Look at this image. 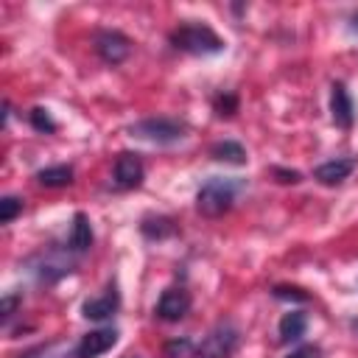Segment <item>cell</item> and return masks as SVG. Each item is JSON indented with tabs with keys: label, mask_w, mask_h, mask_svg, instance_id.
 Masks as SVG:
<instances>
[{
	"label": "cell",
	"mask_w": 358,
	"mask_h": 358,
	"mask_svg": "<svg viewBox=\"0 0 358 358\" xmlns=\"http://www.w3.org/2000/svg\"><path fill=\"white\" fill-rule=\"evenodd\" d=\"M129 134L154 145H173L182 143L187 137V123L179 117H168V115H154V117H143L134 120L129 126Z\"/></svg>",
	"instance_id": "277c9868"
},
{
	"label": "cell",
	"mask_w": 358,
	"mask_h": 358,
	"mask_svg": "<svg viewBox=\"0 0 358 358\" xmlns=\"http://www.w3.org/2000/svg\"><path fill=\"white\" fill-rule=\"evenodd\" d=\"M277 299H291V302H308V294L302 288H294V285H277L271 291Z\"/></svg>",
	"instance_id": "cb8c5ba5"
},
{
	"label": "cell",
	"mask_w": 358,
	"mask_h": 358,
	"mask_svg": "<svg viewBox=\"0 0 358 358\" xmlns=\"http://www.w3.org/2000/svg\"><path fill=\"white\" fill-rule=\"evenodd\" d=\"M350 324H352V330H358V319H352V322H350Z\"/></svg>",
	"instance_id": "83f0119b"
},
{
	"label": "cell",
	"mask_w": 358,
	"mask_h": 358,
	"mask_svg": "<svg viewBox=\"0 0 358 358\" xmlns=\"http://www.w3.org/2000/svg\"><path fill=\"white\" fill-rule=\"evenodd\" d=\"M123 358H140V355H123Z\"/></svg>",
	"instance_id": "f1b7e54d"
},
{
	"label": "cell",
	"mask_w": 358,
	"mask_h": 358,
	"mask_svg": "<svg viewBox=\"0 0 358 358\" xmlns=\"http://www.w3.org/2000/svg\"><path fill=\"white\" fill-rule=\"evenodd\" d=\"M20 308H22V294H20V291H8V294L0 299V319H3V324H8Z\"/></svg>",
	"instance_id": "603a6c76"
},
{
	"label": "cell",
	"mask_w": 358,
	"mask_h": 358,
	"mask_svg": "<svg viewBox=\"0 0 358 358\" xmlns=\"http://www.w3.org/2000/svg\"><path fill=\"white\" fill-rule=\"evenodd\" d=\"M210 157L224 165H246V148L238 140H218L210 145Z\"/></svg>",
	"instance_id": "e0dca14e"
},
{
	"label": "cell",
	"mask_w": 358,
	"mask_h": 358,
	"mask_svg": "<svg viewBox=\"0 0 358 358\" xmlns=\"http://www.w3.org/2000/svg\"><path fill=\"white\" fill-rule=\"evenodd\" d=\"M73 347L76 344L70 338H50V341H42V344L28 347L17 358H73Z\"/></svg>",
	"instance_id": "2e32d148"
},
{
	"label": "cell",
	"mask_w": 358,
	"mask_h": 358,
	"mask_svg": "<svg viewBox=\"0 0 358 358\" xmlns=\"http://www.w3.org/2000/svg\"><path fill=\"white\" fill-rule=\"evenodd\" d=\"M193 355H196V344H193V338H187V336L171 338V341H165V347H162V358H193Z\"/></svg>",
	"instance_id": "ffe728a7"
},
{
	"label": "cell",
	"mask_w": 358,
	"mask_h": 358,
	"mask_svg": "<svg viewBox=\"0 0 358 358\" xmlns=\"http://www.w3.org/2000/svg\"><path fill=\"white\" fill-rule=\"evenodd\" d=\"M117 327H95L90 333H84L76 347H73V358H98L103 352H109L117 344Z\"/></svg>",
	"instance_id": "30bf717a"
},
{
	"label": "cell",
	"mask_w": 358,
	"mask_h": 358,
	"mask_svg": "<svg viewBox=\"0 0 358 358\" xmlns=\"http://www.w3.org/2000/svg\"><path fill=\"white\" fill-rule=\"evenodd\" d=\"M238 347H241V330L232 322H218L196 344L193 358H232Z\"/></svg>",
	"instance_id": "5b68a950"
},
{
	"label": "cell",
	"mask_w": 358,
	"mask_h": 358,
	"mask_svg": "<svg viewBox=\"0 0 358 358\" xmlns=\"http://www.w3.org/2000/svg\"><path fill=\"white\" fill-rule=\"evenodd\" d=\"M271 176L280 185H299L302 182V173L299 171H288V168H271Z\"/></svg>",
	"instance_id": "d4e9b609"
},
{
	"label": "cell",
	"mask_w": 358,
	"mask_h": 358,
	"mask_svg": "<svg viewBox=\"0 0 358 358\" xmlns=\"http://www.w3.org/2000/svg\"><path fill=\"white\" fill-rule=\"evenodd\" d=\"M285 358H324L319 344H299L296 350H291Z\"/></svg>",
	"instance_id": "484cf974"
},
{
	"label": "cell",
	"mask_w": 358,
	"mask_h": 358,
	"mask_svg": "<svg viewBox=\"0 0 358 358\" xmlns=\"http://www.w3.org/2000/svg\"><path fill=\"white\" fill-rule=\"evenodd\" d=\"M25 271L39 282V285H56L59 280L70 277L76 271V255L64 246H56V243H48L42 246L39 252H34L28 260H25Z\"/></svg>",
	"instance_id": "6da1fadb"
},
{
	"label": "cell",
	"mask_w": 358,
	"mask_h": 358,
	"mask_svg": "<svg viewBox=\"0 0 358 358\" xmlns=\"http://www.w3.org/2000/svg\"><path fill=\"white\" fill-rule=\"evenodd\" d=\"M213 109H215L218 117H232V115L238 112V95H232V92H218V95L213 98Z\"/></svg>",
	"instance_id": "7402d4cb"
},
{
	"label": "cell",
	"mask_w": 358,
	"mask_h": 358,
	"mask_svg": "<svg viewBox=\"0 0 358 358\" xmlns=\"http://www.w3.org/2000/svg\"><path fill=\"white\" fill-rule=\"evenodd\" d=\"M140 235L145 241H165L171 235H176V224L171 215H162V213H148L140 218Z\"/></svg>",
	"instance_id": "5bb4252c"
},
{
	"label": "cell",
	"mask_w": 358,
	"mask_h": 358,
	"mask_svg": "<svg viewBox=\"0 0 358 358\" xmlns=\"http://www.w3.org/2000/svg\"><path fill=\"white\" fill-rule=\"evenodd\" d=\"M145 179L143 157L134 151H120L112 165V187L115 190H137Z\"/></svg>",
	"instance_id": "52a82bcc"
},
{
	"label": "cell",
	"mask_w": 358,
	"mask_h": 358,
	"mask_svg": "<svg viewBox=\"0 0 358 358\" xmlns=\"http://www.w3.org/2000/svg\"><path fill=\"white\" fill-rule=\"evenodd\" d=\"M28 123H31V129L39 131V134H53V131L59 129V123L53 120V115H50L45 106H34V109L28 112Z\"/></svg>",
	"instance_id": "d6986e66"
},
{
	"label": "cell",
	"mask_w": 358,
	"mask_h": 358,
	"mask_svg": "<svg viewBox=\"0 0 358 358\" xmlns=\"http://www.w3.org/2000/svg\"><path fill=\"white\" fill-rule=\"evenodd\" d=\"M355 165H358L355 157H336V159H327V162L316 165L313 168V179L319 185H324V187H336L344 179H350V173L355 171Z\"/></svg>",
	"instance_id": "7c38bea8"
},
{
	"label": "cell",
	"mask_w": 358,
	"mask_h": 358,
	"mask_svg": "<svg viewBox=\"0 0 358 358\" xmlns=\"http://www.w3.org/2000/svg\"><path fill=\"white\" fill-rule=\"evenodd\" d=\"M347 28H350L352 34H358V11H352V14H350V25H347Z\"/></svg>",
	"instance_id": "4316f807"
},
{
	"label": "cell",
	"mask_w": 358,
	"mask_h": 358,
	"mask_svg": "<svg viewBox=\"0 0 358 358\" xmlns=\"http://www.w3.org/2000/svg\"><path fill=\"white\" fill-rule=\"evenodd\" d=\"M168 42L173 50L187 56H215L227 48V42L204 22H182L168 34Z\"/></svg>",
	"instance_id": "7a4b0ae2"
},
{
	"label": "cell",
	"mask_w": 358,
	"mask_h": 358,
	"mask_svg": "<svg viewBox=\"0 0 358 358\" xmlns=\"http://www.w3.org/2000/svg\"><path fill=\"white\" fill-rule=\"evenodd\" d=\"M92 48H95L98 59L109 67H117L131 56V39L115 28H98L92 34Z\"/></svg>",
	"instance_id": "8992f818"
},
{
	"label": "cell",
	"mask_w": 358,
	"mask_h": 358,
	"mask_svg": "<svg viewBox=\"0 0 358 358\" xmlns=\"http://www.w3.org/2000/svg\"><path fill=\"white\" fill-rule=\"evenodd\" d=\"M190 305H193V299H190V291H187V288H182V285H168V288L159 294V299H157V305H154V313H157V319H162V322H182V319L190 313Z\"/></svg>",
	"instance_id": "9c48e42d"
},
{
	"label": "cell",
	"mask_w": 358,
	"mask_h": 358,
	"mask_svg": "<svg viewBox=\"0 0 358 358\" xmlns=\"http://www.w3.org/2000/svg\"><path fill=\"white\" fill-rule=\"evenodd\" d=\"M117 310H120V291H117L115 282H109L98 296H90V299L81 302V316L87 322H95V324L109 322Z\"/></svg>",
	"instance_id": "ba28073f"
},
{
	"label": "cell",
	"mask_w": 358,
	"mask_h": 358,
	"mask_svg": "<svg viewBox=\"0 0 358 358\" xmlns=\"http://www.w3.org/2000/svg\"><path fill=\"white\" fill-rule=\"evenodd\" d=\"M73 176H76L73 165H48L34 173V179L42 187H67V185H73Z\"/></svg>",
	"instance_id": "ac0fdd59"
},
{
	"label": "cell",
	"mask_w": 358,
	"mask_h": 358,
	"mask_svg": "<svg viewBox=\"0 0 358 358\" xmlns=\"http://www.w3.org/2000/svg\"><path fill=\"white\" fill-rule=\"evenodd\" d=\"M22 207H25V201L20 199V196H3L0 199V224H11L20 213H22Z\"/></svg>",
	"instance_id": "44dd1931"
},
{
	"label": "cell",
	"mask_w": 358,
	"mask_h": 358,
	"mask_svg": "<svg viewBox=\"0 0 358 358\" xmlns=\"http://www.w3.org/2000/svg\"><path fill=\"white\" fill-rule=\"evenodd\" d=\"M243 190L241 179H227V176H210L199 190H196V210L204 218H221L224 213L232 210L238 193Z\"/></svg>",
	"instance_id": "3957f363"
},
{
	"label": "cell",
	"mask_w": 358,
	"mask_h": 358,
	"mask_svg": "<svg viewBox=\"0 0 358 358\" xmlns=\"http://www.w3.org/2000/svg\"><path fill=\"white\" fill-rule=\"evenodd\" d=\"M308 330V316L305 310H288L282 313L280 324H277V338L280 344H296Z\"/></svg>",
	"instance_id": "9a60e30c"
},
{
	"label": "cell",
	"mask_w": 358,
	"mask_h": 358,
	"mask_svg": "<svg viewBox=\"0 0 358 358\" xmlns=\"http://www.w3.org/2000/svg\"><path fill=\"white\" fill-rule=\"evenodd\" d=\"M330 117L338 129H352V123H355V103H352V95L344 87V81L330 84Z\"/></svg>",
	"instance_id": "8fae6325"
},
{
	"label": "cell",
	"mask_w": 358,
	"mask_h": 358,
	"mask_svg": "<svg viewBox=\"0 0 358 358\" xmlns=\"http://www.w3.org/2000/svg\"><path fill=\"white\" fill-rule=\"evenodd\" d=\"M92 241H95L92 224H90V218H87V213L78 210V213L73 215V224H70V232H67V249H70L73 255H84V252L92 249Z\"/></svg>",
	"instance_id": "4fadbf2b"
}]
</instances>
